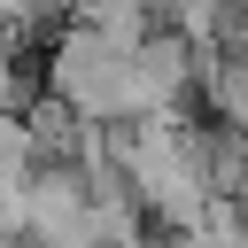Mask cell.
Returning a JSON list of instances; mask_svg holds the SVG:
<instances>
[{
	"mask_svg": "<svg viewBox=\"0 0 248 248\" xmlns=\"http://www.w3.org/2000/svg\"><path fill=\"white\" fill-rule=\"evenodd\" d=\"M16 248H93V240H16Z\"/></svg>",
	"mask_w": 248,
	"mask_h": 248,
	"instance_id": "cell-2",
	"label": "cell"
},
{
	"mask_svg": "<svg viewBox=\"0 0 248 248\" xmlns=\"http://www.w3.org/2000/svg\"><path fill=\"white\" fill-rule=\"evenodd\" d=\"M0 248H16V232H8V225H0Z\"/></svg>",
	"mask_w": 248,
	"mask_h": 248,
	"instance_id": "cell-3",
	"label": "cell"
},
{
	"mask_svg": "<svg viewBox=\"0 0 248 248\" xmlns=\"http://www.w3.org/2000/svg\"><path fill=\"white\" fill-rule=\"evenodd\" d=\"M85 170L78 163H31L23 178V240H85Z\"/></svg>",
	"mask_w": 248,
	"mask_h": 248,
	"instance_id": "cell-1",
	"label": "cell"
}]
</instances>
